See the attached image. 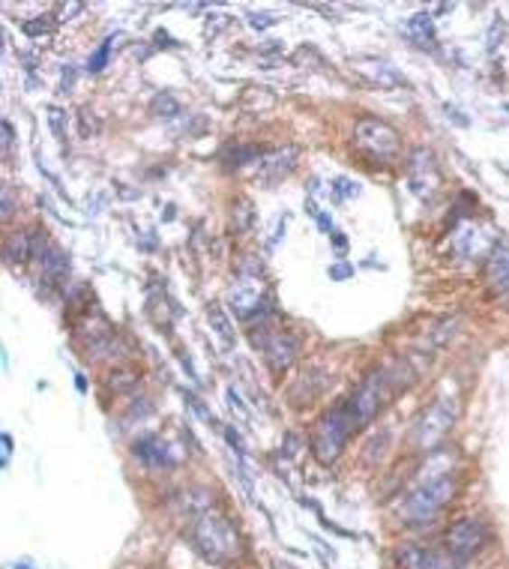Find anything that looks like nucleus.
<instances>
[{
	"instance_id": "nucleus-1",
	"label": "nucleus",
	"mask_w": 509,
	"mask_h": 569,
	"mask_svg": "<svg viewBox=\"0 0 509 569\" xmlns=\"http://www.w3.org/2000/svg\"><path fill=\"white\" fill-rule=\"evenodd\" d=\"M456 495V474H453V459L447 450H431L429 465L419 470L414 486L401 498L399 516L405 525H426L431 522L440 509H444Z\"/></svg>"
},
{
	"instance_id": "nucleus-2",
	"label": "nucleus",
	"mask_w": 509,
	"mask_h": 569,
	"mask_svg": "<svg viewBox=\"0 0 509 569\" xmlns=\"http://www.w3.org/2000/svg\"><path fill=\"white\" fill-rule=\"evenodd\" d=\"M189 539H192V548H195L207 564H216V566L231 564L234 557L243 552L237 527L228 522L225 516L213 513V509L198 516L195 522L189 525Z\"/></svg>"
},
{
	"instance_id": "nucleus-3",
	"label": "nucleus",
	"mask_w": 509,
	"mask_h": 569,
	"mask_svg": "<svg viewBox=\"0 0 509 569\" xmlns=\"http://www.w3.org/2000/svg\"><path fill=\"white\" fill-rule=\"evenodd\" d=\"M456 417H458L456 395H440V399L431 402L429 408L419 413L414 429H410V443H414V450H422V452L435 450L438 443L449 435V429L456 426Z\"/></svg>"
},
{
	"instance_id": "nucleus-4",
	"label": "nucleus",
	"mask_w": 509,
	"mask_h": 569,
	"mask_svg": "<svg viewBox=\"0 0 509 569\" xmlns=\"http://www.w3.org/2000/svg\"><path fill=\"white\" fill-rule=\"evenodd\" d=\"M353 431H357V426H353V420L348 417L344 404H339V408H333V411H326L324 417L318 420L315 435H312L315 459H318L321 465H333V461L342 456V450L348 447V441H351Z\"/></svg>"
},
{
	"instance_id": "nucleus-5",
	"label": "nucleus",
	"mask_w": 509,
	"mask_h": 569,
	"mask_svg": "<svg viewBox=\"0 0 509 569\" xmlns=\"http://www.w3.org/2000/svg\"><path fill=\"white\" fill-rule=\"evenodd\" d=\"M390 381H392L390 372L374 369L363 378L360 387L351 393V399L342 402L344 411H348V417L353 420V426H357V431L366 429L369 422L378 417V411L383 408V399H387V384Z\"/></svg>"
},
{
	"instance_id": "nucleus-6",
	"label": "nucleus",
	"mask_w": 509,
	"mask_h": 569,
	"mask_svg": "<svg viewBox=\"0 0 509 569\" xmlns=\"http://www.w3.org/2000/svg\"><path fill=\"white\" fill-rule=\"evenodd\" d=\"M353 144H357V147L374 162L396 159L399 150H401L399 132L392 129L387 120H378V118L357 120V127H353Z\"/></svg>"
},
{
	"instance_id": "nucleus-7",
	"label": "nucleus",
	"mask_w": 509,
	"mask_h": 569,
	"mask_svg": "<svg viewBox=\"0 0 509 569\" xmlns=\"http://www.w3.org/2000/svg\"><path fill=\"white\" fill-rule=\"evenodd\" d=\"M485 539H488V530L479 518H474V516L458 518V522L447 530V552L453 555L456 561L465 564L485 545Z\"/></svg>"
},
{
	"instance_id": "nucleus-8",
	"label": "nucleus",
	"mask_w": 509,
	"mask_h": 569,
	"mask_svg": "<svg viewBox=\"0 0 509 569\" xmlns=\"http://www.w3.org/2000/svg\"><path fill=\"white\" fill-rule=\"evenodd\" d=\"M408 183H410V192H417L419 198L435 195L440 175H438L435 156H431L426 147H417L414 153H410V159H408Z\"/></svg>"
},
{
	"instance_id": "nucleus-9",
	"label": "nucleus",
	"mask_w": 509,
	"mask_h": 569,
	"mask_svg": "<svg viewBox=\"0 0 509 569\" xmlns=\"http://www.w3.org/2000/svg\"><path fill=\"white\" fill-rule=\"evenodd\" d=\"M495 246L497 243L492 240V234H488L483 225H476V222H467V225L458 228L456 237H453V249L462 258H467V261H476V258H488Z\"/></svg>"
},
{
	"instance_id": "nucleus-10",
	"label": "nucleus",
	"mask_w": 509,
	"mask_h": 569,
	"mask_svg": "<svg viewBox=\"0 0 509 569\" xmlns=\"http://www.w3.org/2000/svg\"><path fill=\"white\" fill-rule=\"evenodd\" d=\"M297 351H300V342H297V336L294 333H270L267 339L261 342V354H264V360L267 365L276 372V375H282L287 365H291L297 360Z\"/></svg>"
},
{
	"instance_id": "nucleus-11",
	"label": "nucleus",
	"mask_w": 509,
	"mask_h": 569,
	"mask_svg": "<svg viewBox=\"0 0 509 569\" xmlns=\"http://www.w3.org/2000/svg\"><path fill=\"white\" fill-rule=\"evenodd\" d=\"M264 303V282L258 276H240L231 291V312L237 318H252L261 312Z\"/></svg>"
},
{
	"instance_id": "nucleus-12",
	"label": "nucleus",
	"mask_w": 509,
	"mask_h": 569,
	"mask_svg": "<svg viewBox=\"0 0 509 569\" xmlns=\"http://www.w3.org/2000/svg\"><path fill=\"white\" fill-rule=\"evenodd\" d=\"M132 456H136L141 465L147 468H171L174 465V456H171V447L156 435H144L132 443Z\"/></svg>"
},
{
	"instance_id": "nucleus-13",
	"label": "nucleus",
	"mask_w": 509,
	"mask_h": 569,
	"mask_svg": "<svg viewBox=\"0 0 509 569\" xmlns=\"http://www.w3.org/2000/svg\"><path fill=\"white\" fill-rule=\"evenodd\" d=\"M485 279L495 291L509 294V240H501L485 261Z\"/></svg>"
},
{
	"instance_id": "nucleus-14",
	"label": "nucleus",
	"mask_w": 509,
	"mask_h": 569,
	"mask_svg": "<svg viewBox=\"0 0 509 569\" xmlns=\"http://www.w3.org/2000/svg\"><path fill=\"white\" fill-rule=\"evenodd\" d=\"M36 255H40L42 279H48V285H57V279H66V273H70V258H66L57 246L36 243Z\"/></svg>"
},
{
	"instance_id": "nucleus-15",
	"label": "nucleus",
	"mask_w": 509,
	"mask_h": 569,
	"mask_svg": "<svg viewBox=\"0 0 509 569\" xmlns=\"http://www.w3.org/2000/svg\"><path fill=\"white\" fill-rule=\"evenodd\" d=\"M36 255V240L31 231H13V234L6 237L4 243V258L9 264H18V261H27V258Z\"/></svg>"
},
{
	"instance_id": "nucleus-16",
	"label": "nucleus",
	"mask_w": 509,
	"mask_h": 569,
	"mask_svg": "<svg viewBox=\"0 0 509 569\" xmlns=\"http://www.w3.org/2000/svg\"><path fill=\"white\" fill-rule=\"evenodd\" d=\"M297 156V150L294 147H287V150H278V153H273L270 159L264 162L261 166V171H264V177H282V175H287V171L294 168V159Z\"/></svg>"
},
{
	"instance_id": "nucleus-17",
	"label": "nucleus",
	"mask_w": 509,
	"mask_h": 569,
	"mask_svg": "<svg viewBox=\"0 0 509 569\" xmlns=\"http://www.w3.org/2000/svg\"><path fill=\"white\" fill-rule=\"evenodd\" d=\"M458 564H462V561H456V557L449 555V552H435V548H422L417 569H458Z\"/></svg>"
},
{
	"instance_id": "nucleus-18",
	"label": "nucleus",
	"mask_w": 509,
	"mask_h": 569,
	"mask_svg": "<svg viewBox=\"0 0 509 569\" xmlns=\"http://www.w3.org/2000/svg\"><path fill=\"white\" fill-rule=\"evenodd\" d=\"M408 33L414 36V40L419 45H431V40H435V31H431V15L429 13H419L408 22Z\"/></svg>"
},
{
	"instance_id": "nucleus-19",
	"label": "nucleus",
	"mask_w": 509,
	"mask_h": 569,
	"mask_svg": "<svg viewBox=\"0 0 509 569\" xmlns=\"http://www.w3.org/2000/svg\"><path fill=\"white\" fill-rule=\"evenodd\" d=\"M150 114L153 118H177L180 114V102L171 93H156L150 102Z\"/></svg>"
},
{
	"instance_id": "nucleus-20",
	"label": "nucleus",
	"mask_w": 509,
	"mask_h": 569,
	"mask_svg": "<svg viewBox=\"0 0 509 569\" xmlns=\"http://www.w3.org/2000/svg\"><path fill=\"white\" fill-rule=\"evenodd\" d=\"M207 318H210V324H213V330L222 336V342L225 345H234V333H231V324H228V318L225 312L219 306H210L207 308Z\"/></svg>"
},
{
	"instance_id": "nucleus-21",
	"label": "nucleus",
	"mask_w": 509,
	"mask_h": 569,
	"mask_svg": "<svg viewBox=\"0 0 509 569\" xmlns=\"http://www.w3.org/2000/svg\"><path fill=\"white\" fill-rule=\"evenodd\" d=\"M111 43L114 40H105L99 48H96V52L90 54V61H88V70L90 72H102L105 66H108V57H111Z\"/></svg>"
},
{
	"instance_id": "nucleus-22",
	"label": "nucleus",
	"mask_w": 509,
	"mask_h": 569,
	"mask_svg": "<svg viewBox=\"0 0 509 569\" xmlns=\"http://www.w3.org/2000/svg\"><path fill=\"white\" fill-rule=\"evenodd\" d=\"M249 22H252V27H270L276 24L273 15H249Z\"/></svg>"
},
{
	"instance_id": "nucleus-23",
	"label": "nucleus",
	"mask_w": 509,
	"mask_h": 569,
	"mask_svg": "<svg viewBox=\"0 0 509 569\" xmlns=\"http://www.w3.org/2000/svg\"><path fill=\"white\" fill-rule=\"evenodd\" d=\"M0 441H4V468H6L9 465V456H13V438H9L6 431H4V435H0Z\"/></svg>"
},
{
	"instance_id": "nucleus-24",
	"label": "nucleus",
	"mask_w": 509,
	"mask_h": 569,
	"mask_svg": "<svg viewBox=\"0 0 509 569\" xmlns=\"http://www.w3.org/2000/svg\"><path fill=\"white\" fill-rule=\"evenodd\" d=\"M13 216V192H9V186L4 189V219Z\"/></svg>"
},
{
	"instance_id": "nucleus-25",
	"label": "nucleus",
	"mask_w": 509,
	"mask_h": 569,
	"mask_svg": "<svg viewBox=\"0 0 509 569\" xmlns=\"http://www.w3.org/2000/svg\"><path fill=\"white\" fill-rule=\"evenodd\" d=\"M330 276H333V279H348V276H351V267H348V264L330 267Z\"/></svg>"
},
{
	"instance_id": "nucleus-26",
	"label": "nucleus",
	"mask_w": 509,
	"mask_h": 569,
	"mask_svg": "<svg viewBox=\"0 0 509 569\" xmlns=\"http://www.w3.org/2000/svg\"><path fill=\"white\" fill-rule=\"evenodd\" d=\"M330 240L335 243V249H339V252H344V249H348V240L342 237V231H333V234H330Z\"/></svg>"
},
{
	"instance_id": "nucleus-27",
	"label": "nucleus",
	"mask_w": 509,
	"mask_h": 569,
	"mask_svg": "<svg viewBox=\"0 0 509 569\" xmlns=\"http://www.w3.org/2000/svg\"><path fill=\"white\" fill-rule=\"evenodd\" d=\"M9 144H13V123L4 120V150H9Z\"/></svg>"
},
{
	"instance_id": "nucleus-28",
	"label": "nucleus",
	"mask_w": 509,
	"mask_h": 569,
	"mask_svg": "<svg viewBox=\"0 0 509 569\" xmlns=\"http://www.w3.org/2000/svg\"><path fill=\"white\" fill-rule=\"evenodd\" d=\"M24 31L31 33V36L33 33H48V24L45 22H40V24H24Z\"/></svg>"
},
{
	"instance_id": "nucleus-29",
	"label": "nucleus",
	"mask_w": 509,
	"mask_h": 569,
	"mask_svg": "<svg viewBox=\"0 0 509 569\" xmlns=\"http://www.w3.org/2000/svg\"><path fill=\"white\" fill-rule=\"evenodd\" d=\"M15 569H33L31 564H15Z\"/></svg>"
},
{
	"instance_id": "nucleus-30",
	"label": "nucleus",
	"mask_w": 509,
	"mask_h": 569,
	"mask_svg": "<svg viewBox=\"0 0 509 569\" xmlns=\"http://www.w3.org/2000/svg\"><path fill=\"white\" fill-rule=\"evenodd\" d=\"M276 569H291V566H285V564H276Z\"/></svg>"
},
{
	"instance_id": "nucleus-31",
	"label": "nucleus",
	"mask_w": 509,
	"mask_h": 569,
	"mask_svg": "<svg viewBox=\"0 0 509 569\" xmlns=\"http://www.w3.org/2000/svg\"><path fill=\"white\" fill-rule=\"evenodd\" d=\"M506 297H509V294H506Z\"/></svg>"
}]
</instances>
